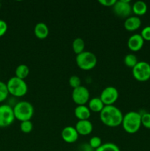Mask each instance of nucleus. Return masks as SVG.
<instances>
[{
    "instance_id": "19",
    "label": "nucleus",
    "mask_w": 150,
    "mask_h": 151,
    "mask_svg": "<svg viewBox=\"0 0 150 151\" xmlns=\"http://www.w3.org/2000/svg\"><path fill=\"white\" fill-rule=\"evenodd\" d=\"M85 41L82 38H76L72 42V49L76 55H79L84 52L85 50Z\"/></svg>"
},
{
    "instance_id": "4",
    "label": "nucleus",
    "mask_w": 150,
    "mask_h": 151,
    "mask_svg": "<svg viewBox=\"0 0 150 151\" xmlns=\"http://www.w3.org/2000/svg\"><path fill=\"white\" fill-rule=\"evenodd\" d=\"M6 84L9 94L14 97H21L26 94L28 91V86L24 80L20 79L16 76L10 78Z\"/></svg>"
},
{
    "instance_id": "18",
    "label": "nucleus",
    "mask_w": 150,
    "mask_h": 151,
    "mask_svg": "<svg viewBox=\"0 0 150 151\" xmlns=\"http://www.w3.org/2000/svg\"><path fill=\"white\" fill-rule=\"evenodd\" d=\"M132 11L136 16H144L147 12V4L143 1H137L132 5Z\"/></svg>"
},
{
    "instance_id": "21",
    "label": "nucleus",
    "mask_w": 150,
    "mask_h": 151,
    "mask_svg": "<svg viewBox=\"0 0 150 151\" xmlns=\"http://www.w3.org/2000/svg\"><path fill=\"white\" fill-rule=\"evenodd\" d=\"M124 64L127 67L132 68V69L138 63V58L134 54H127L124 57Z\"/></svg>"
},
{
    "instance_id": "17",
    "label": "nucleus",
    "mask_w": 150,
    "mask_h": 151,
    "mask_svg": "<svg viewBox=\"0 0 150 151\" xmlns=\"http://www.w3.org/2000/svg\"><path fill=\"white\" fill-rule=\"evenodd\" d=\"M104 103L99 97H94L88 101V106L90 111L95 113H100L104 107Z\"/></svg>"
},
{
    "instance_id": "2",
    "label": "nucleus",
    "mask_w": 150,
    "mask_h": 151,
    "mask_svg": "<svg viewBox=\"0 0 150 151\" xmlns=\"http://www.w3.org/2000/svg\"><path fill=\"white\" fill-rule=\"evenodd\" d=\"M121 125L126 133L135 134L141 126V114L137 111L128 112L124 115Z\"/></svg>"
},
{
    "instance_id": "24",
    "label": "nucleus",
    "mask_w": 150,
    "mask_h": 151,
    "mask_svg": "<svg viewBox=\"0 0 150 151\" xmlns=\"http://www.w3.org/2000/svg\"><path fill=\"white\" fill-rule=\"evenodd\" d=\"M20 129L24 134H29L33 129V124L31 122V120L24 121L21 122Z\"/></svg>"
},
{
    "instance_id": "3",
    "label": "nucleus",
    "mask_w": 150,
    "mask_h": 151,
    "mask_svg": "<svg viewBox=\"0 0 150 151\" xmlns=\"http://www.w3.org/2000/svg\"><path fill=\"white\" fill-rule=\"evenodd\" d=\"M13 109L15 118L21 122L30 120L33 116L34 107L29 102H19Z\"/></svg>"
},
{
    "instance_id": "16",
    "label": "nucleus",
    "mask_w": 150,
    "mask_h": 151,
    "mask_svg": "<svg viewBox=\"0 0 150 151\" xmlns=\"http://www.w3.org/2000/svg\"><path fill=\"white\" fill-rule=\"evenodd\" d=\"M49 32V30L48 26L44 22H39L36 24L34 28V33L35 36L39 39H45L46 38H47Z\"/></svg>"
},
{
    "instance_id": "27",
    "label": "nucleus",
    "mask_w": 150,
    "mask_h": 151,
    "mask_svg": "<svg viewBox=\"0 0 150 151\" xmlns=\"http://www.w3.org/2000/svg\"><path fill=\"white\" fill-rule=\"evenodd\" d=\"M141 125L150 129V113H144L141 114Z\"/></svg>"
},
{
    "instance_id": "5",
    "label": "nucleus",
    "mask_w": 150,
    "mask_h": 151,
    "mask_svg": "<svg viewBox=\"0 0 150 151\" xmlns=\"http://www.w3.org/2000/svg\"><path fill=\"white\" fill-rule=\"evenodd\" d=\"M76 65L82 70H91L97 63V58L94 53L89 51H84L76 57Z\"/></svg>"
},
{
    "instance_id": "13",
    "label": "nucleus",
    "mask_w": 150,
    "mask_h": 151,
    "mask_svg": "<svg viewBox=\"0 0 150 151\" xmlns=\"http://www.w3.org/2000/svg\"><path fill=\"white\" fill-rule=\"evenodd\" d=\"M76 131L79 134V135L87 136L91 134L93 131V124L91 123L89 119L86 120H79L76 124L75 126Z\"/></svg>"
},
{
    "instance_id": "29",
    "label": "nucleus",
    "mask_w": 150,
    "mask_h": 151,
    "mask_svg": "<svg viewBox=\"0 0 150 151\" xmlns=\"http://www.w3.org/2000/svg\"><path fill=\"white\" fill-rule=\"evenodd\" d=\"M7 28H8V26H7V22L0 19V37L3 36L7 32Z\"/></svg>"
},
{
    "instance_id": "10",
    "label": "nucleus",
    "mask_w": 150,
    "mask_h": 151,
    "mask_svg": "<svg viewBox=\"0 0 150 151\" xmlns=\"http://www.w3.org/2000/svg\"><path fill=\"white\" fill-rule=\"evenodd\" d=\"M99 98L104 106H112L119 98V91L116 87L107 86L102 90Z\"/></svg>"
},
{
    "instance_id": "28",
    "label": "nucleus",
    "mask_w": 150,
    "mask_h": 151,
    "mask_svg": "<svg viewBox=\"0 0 150 151\" xmlns=\"http://www.w3.org/2000/svg\"><path fill=\"white\" fill-rule=\"evenodd\" d=\"M141 35L144 41H150V26H147L142 29Z\"/></svg>"
},
{
    "instance_id": "6",
    "label": "nucleus",
    "mask_w": 150,
    "mask_h": 151,
    "mask_svg": "<svg viewBox=\"0 0 150 151\" xmlns=\"http://www.w3.org/2000/svg\"><path fill=\"white\" fill-rule=\"evenodd\" d=\"M132 75L135 80L141 82L150 79V64L146 61H140L132 68Z\"/></svg>"
},
{
    "instance_id": "20",
    "label": "nucleus",
    "mask_w": 150,
    "mask_h": 151,
    "mask_svg": "<svg viewBox=\"0 0 150 151\" xmlns=\"http://www.w3.org/2000/svg\"><path fill=\"white\" fill-rule=\"evenodd\" d=\"M15 73H16V77L20 78V79L24 80L29 75V69L26 65L20 64L16 67Z\"/></svg>"
},
{
    "instance_id": "22",
    "label": "nucleus",
    "mask_w": 150,
    "mask_h": 151,
    "mask_svg": "<svg viewBox=\"0 0 150 151\" xmlns=\"http://www.w3.org/2000/svg\"><path fill=\"white\" fill-rule=\"evenodd\" d=\"M95 151H121L118 145L112 142H107L102 144Z\"/></svg>"
},
{
    "instance_id": "9",
    "label": "nucleus",
    "mask_w": 150,
    "mask_h": 151,
    "mask_svg": "<svg viewBox=\"0 0 150 151\" xmlns=\"http://www.w3.org/2000/svg\"><path fill=\"white\" fill-rule=\"evenodd\" d=\"M113 12L120 18H128L132 13V5L130 0H119L113 7Z\"/></svg>"
},
{
    "instance_id": "1",
    "label": "nucleus",
    "mask_w": 150,
    "mask_h": 151,
    "mask_svg": "<svg viewBox=\"0 0 150 151\" xmlns=\"http://www.w3.org/2000/svg\"><path fill=\"white\" fill-rule=\"evenodd\" d=\"M100 119L104 125L111 128L121 125L124 115L121 111L113 106H105L100 112Z\"/></svg>"
},
{
    "instance_id": "23",
    "label": "nucleus",
    "mask_w": 150,
    "mask_h": 151,
    "mask_svg": "<svg viewBox=\"0 0 150 151\" xmlns=\"http://www.w3.org/2000/svg\"><path fill=\"white\" fill-rule=\"evenodd\" d=\"M9 94L7 84L5 83L0 81V103L4 101L7 98Z\"/></svg>"
},
{
    "instance_id": "26",
    "label": "nucleus",
    "mask_w": 150,
    "mask_h": 151,
    "mask_svg": "<svg viewBox=\"0 0 150 151\" xmlns=\"http://www.w3.org/2000/svg\"><path fill=\"white\" fill-rule=\"evenodd\" d=\"M101 139L100 137H93L90 139L89 141V145L92 149H95L96 150L97 148L101 145Z\"/></svg>"
},
{
    "instance_id": "25",
    "label": "nucleus",
    "mask_w": 150,
    "mask_h": 151,
    "mask_svg": "<svg viewBox=\"0 0 150 151\" xmlns=\"http://www.w3.org/2000/svg\"><path fill=\"white\" fill-rule=\"evenodd\" d=\"M69 83L70 86L73 88V89L82 86L81 85V79L76 75H72L70 77L69 80Z\"/></svg>"
},
{
    "instance_id": "15",
    "label": "nucleus",
    "mask_w": 150,
    "mask_h": 151,
    "mask_svg": "<svg viewBox=\"0 0 150 151\" xmlns=\"http://www.w3.org/2000/svg\"><path fill=\"white\" fill-rule=\"evenodd\" d=\"M74 115L79 120H86L91 116V111L85 105L77 106L74 109Z\"/></svg>"
},
{
    "instance_id": "8",
    "label": "nucleus",
    "mask_w": 150,
    "mask_h": 151,
    "mask_svg": "<svg viewBox=\"0 0 150 151\" xmlns=\"http://www.w3.org/2000/svg\"><path fill=\"white\" fill-rule=\"evenodd\" d=\"M72 100L77 106L85 105L90 100V92L88 88L83 86L74 88L71 94Z\"/></svg>"
},
{
    "instance_id": "30",
    "label": "nucleus",
    "mask_w": 150,
    "mask_h": 151,
    "mask_svg": "<svg viewBox=\"0 0 150 151\" xmlns=\"http://www.w3.org/2000/svg\"><path fill=\"white\" fill-rule=\"evenodd\" d=\"M98 2L105 7H113L116 2V0H99Z\"/></svg>"
},
{
    "instance_id": "14",
    "label": "nucleus",
    "mask_w": 150,
    "mask_h": 151,
    "mask_svg": "<svg viewBox=\"0 0 150 151\" xmlns=\"http://www.w3.org/2000/svg\"><path fill=\"white\" fill-rule=\"evenodd\" d=\"M141 25V20L138 16H129L126 18L124 23L125 29L129 32H133L139 29Z\"/></svg>"
},
{
    "instance_id": "12",
    "label": "nucleus",
    "mask_w": 150,
    "mask_h": 151,
    "mask_svg": "<svg viewBox=\"0 0 150 151\" xmlns=\"http://www.w3.org/2000/svg\"><path fill=\"white\" fill-rule=\"evenodd\" d=\"M144 44V40L141 34H134L131 35L127 41V47L131 51L138 52L142 49Z\"/></svg>"
},
{
    "instance_id": "7",
    "label": "nucleus",
    "mask_w": 150,
    "mask_h": 151,
    "mask_svg": "<svg viewBox=\"0 0 150 151\" xmlns=\"http://www.w3.org/2000/svg\"><path fill=\"white\" fill-rule=\"evenodd\" d=\"M13 109L7 104L0 106V128H6L13 124L15 120Z\"/></svg>"
},
{
    "instance_id": "11",
    "label": "nucleus",
    "mask_w": 150,
    "mask_h": 151,
    "mask_svg": "<svg viewBox=\"0 0 150 151\" xmlns=\"http://www.w3.org/2000/svg\"><path fill=\"white\" fill-rule=\"evenodd\" d=\"M61 137L63 141L66 142V143L72 144L77 141L79 134L74 127L66 126L62 130Z\"/></svg>"
}]
</instances>
